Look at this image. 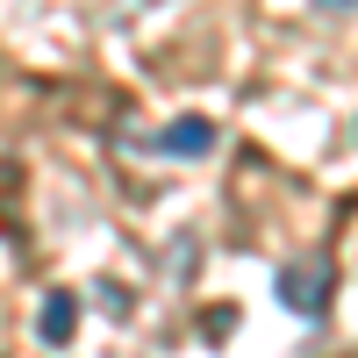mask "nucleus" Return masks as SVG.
<instances>
[{"mask_svg": "<svg viewBox=\"0 0 358 358\" xmlns=\"http://www.w3.org/2000/svg\"><path fill=\"white\" fill-rule=\"evenodd\" d=\"M330 294H337V265L330 258H294L287 273H280V301L294 315H322L330 308Z\"/></svg>", "mask_w": 358, "mask_h": 358, "instance_id": "obj_1", "label": "nucleus"}, {"mask_svg": "<svg viewBox=\"0 0 358 358\" xmlns=\"http://www.w3.org/2000/svg\"><path fill=\"white\" fill-rule=\"evenodd\" d=\"M36 330H43V344H72V330H79V294H72V287H50V294H43Z\"/></svg>", "mask_w": 358, "mask_h": 358, "instance_id": "obj_2", "label": "nucleus"}, {"mask_svg": "<svg viewBox=\"0 0 358 358\" xmlns=\"http://www.w3.org/2000/svg\"><path fill=\"white\" fill-rule=\"evenodd\" d=\"M158 151H165V158H208V151H215V122H201V115H187V122L158 129Z\"/></svg>", "mask_w": 358, "mask_h": 358, "instance_id": "obj_3", "label": "nucleus"}, {"mask_svg": "<svg viewBox=\"0 0 358 358\" xmlns=\"http://www.w3.org/2000/svg\"><path fill=\"white\" fill-rule=\"evenodd\" d=\"M229 330H236V308H208V315H201V337H208V344H222Z\"/></svg>", "mask_w": 358, "mask_h": 358, "instance_id": "obj_4", "label": "nucleus"}]
</instances>
